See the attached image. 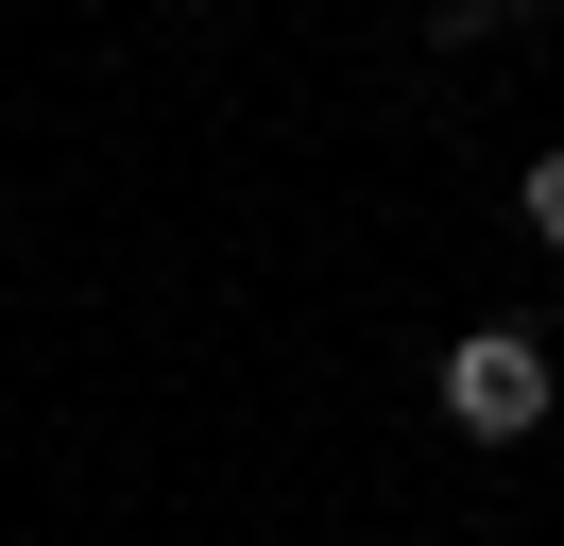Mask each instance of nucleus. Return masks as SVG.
<instances>
[{"mask_svg":"<svg viewBox=\"0 0 564 546\" xmlns=\"http://www.w3.org/2000/svg\"><path fill=\"white\" fill-rule=\"evenodd\" d=\"M513 205H530V239L564 256V154H530V188H513Z\"/></svg>","mask_w":564,"mask_h":546,"instance_id":"2","label":"nucleus"},{"mask_svg":"<svg viewBox=\"0 0 564 546\" xmlns=\"http://www.w3.org/2000/svg\"><path fill=\"white\" fill-rule=\"evenodd\" d=\"M427 393H445L462 444H530V427H547V341H530V325H462Z\"/></svg>","mask_w":564,"mask_h":546,"instance_id":"1","label":"nucleus"},{"mask_svg":"<svg viewBox=\"0 0 564 546\" xmlns=\"http://www.w3.org/2000/svg\"><path fill=\"white\" fill-rule=\"evenodd\" d=\"M496 18H513V0H427V34H496Z\"/></svg>","mask_w":564,"mask_h":546,"instance_id":"3","label":"nucleus"}]
</instances>
